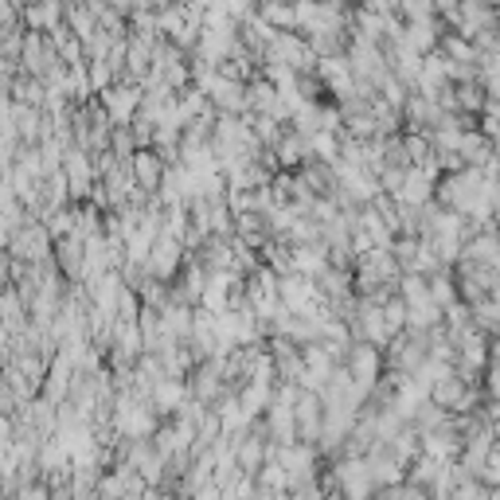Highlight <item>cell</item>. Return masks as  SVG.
Listing matches in <instances>:
<instances>
[{
	"label": "cell",
	"instance_id": "cell-22",
	"mask_svg": "<svg viewBox=\"0 0 500 500\" xmlns=\"http://www.w3.org/2000/svg\"><path fill=\"white\" fill-rule=\"evenodd\" d=\"M399 141H403V156H406V165H423V161H430V137L426 134H415V129H406V134H399Z\"/></svg>",
	"mask_w": 500,
	"mask_h": 500
},
{
	"label": "cell",
	"instance_id": "cell-7",
	"mask_svg": "<svg viewBox=\"0 0 500 500\" xmlns=\"http://www.w3.org/2000/svg\"><path fill=\"white\" fill-rule=\"evenodd\" d=\"M200 90L207 95V102H212L215 114H246V86L243 83H231V78H223L215 71Z\"/></svg>",
	"mask_w": 500,
	"mask_h": 500
},
{
	"label": "cell",
	"instance_id": "cell-17",
	"mask_svg": "<svg viewBox=\"0 0 500 500\" xmlns=\"http://www.w3.org/2000/svg\"><path fill=\"white\" fill-rule=\"evenodd\" d=\"M457 156H462V165H473V168L496 165L493 161V141L481 137L477 129H465V134H462V141H457Z\"/></svg>",
	"mask_w": 500,
	"mask_h": 500
},
{
	"label": "cell",
	"instance_id": "cell-9",
	"mask_svg": "<svg viewBox=\"0 0 500 500\" xmlns=\"http://www.w3.org/2000/svg\"><path fill=\"white\" fill-rule=\"evenodd\" d=\"M313 75L321 78V86H325V90H333L336 102H345V98L356 95V78H352V71H348V59H345V55L317 59V71H313Z\"/></svg>",
	"mask_w": 500,
	"mask_h": 500
},
{
	"label": "cell",
	"instance_id": "cell-12",
	"mask_svg": "<svg viewBox=\"0 0 500 500\" xmlns=\"http://www.w3.org/2000/svg\"><path fill=\"white\" fill-rule=\"evenodd\" d=\"M395 204H411V207H423V204H430L434 200V180L423 173V168H406L403 173V184L395 188V195H391Z\"/></svg>",
	"mask_w": 500,
	"mask_h": 500
},
{
	"label": "cell",
	"instance_id": "cell-2",
	"mask_svg": "<svg viewBox=\"0 0 500 500\" xmlns=\"http://www.w3.org/2000/svg\"><path fill=\"white\" fill-rule=\"evenodd\" d=\"M262 63H278V67H289L294 75L317 71V55L309 51L305 35H297V32H274L266 51H262Z\"/></svg>",
	"mask_w": 500,
	"mask_h": 500
},
{
	"label": "cell",
	"instance_id": "cell-24",
	"mask_svg": "<svg viewBox=\"0 0 500 500\" xmlns=\"http://www.w3.org/2000/svg\"><path fill=\"white\" fill-rule=\"evenodd\" d=\"M86 83H90V95H98V90H106L110 83H117V75L110 71L106 59H86Z\"/></svg>",
	"mask_w": 500,
	"mask_h": 500
},
{
	"label": "cell",
	"instance_id": "cell-3",
	"mask_svg": "<svg viewBox=\"0 0 500 500\" xmlns=\"http://www.w3.org/2000/svg\"><path fill=\"white\" fill-rule=\"evenodd\" d=\"M98 106L110 117V125H129L141 106V86L129 83V78H117L106 90H98Z\"/></svg>",
	"mask_w": 500,
	"mask_h": 500
},
{
	"label": "cell",
	"instance_id": "cell-15",
	"mask_svg": "<svg viewBox=\"0 0 500 500\" xmlns=\"http://www.w3.org/2000/svg\"><path fill=\"white\" fill-rule=\"evenodd\" d=\"M20 12H24L28 32H51L55 24H63V0H32Z\"/></svg>",
	"mask_w": 500,
	"mask_h": 500
},
{
	"label": "cell",
	"instance_id": "cell-5",
	"mask_svg": "<svg viewBox=\"0 0 500 500\" xmlns=\"http://www.w3.org/2000/svg\"><path fill=\"white\" fill-rule=\"evenodd\" d=\"M184 246L176 243V239H168V235H156V243L149 246V255H145V274L149 278H156V282H173L176 274H180V266H184Z\"/></svg>",
	"mask_w": 500,
	"mask_h": 500
},
{
	"label": "cell",
	"instance_id": "cell-11",
	"mask_svg": "<svg viewBox=\"0 0 500 500\" xmlns=\"http://www.w3.org/2000/svg\"><path fill=\"white\" fill-rule=\"evenodd\" d=\"M129 176H134V188L141 192H156V184H161V173H165V161L156 156L153 149H134L129 156Z\"/></svg>",
	"mask_w": 500,
	"mask_h": 500
},
{
	"label": "cell",
	"instance_id": "cell-6",
	"mask_svg": "<svg viewBox=\"0 0 500 500\" xmlns=\"http://www.w3.org/2000/svg\"><path fill=\"white\" fill-rule=\"evenodd\" d=\"M51 63H59V55H55V47L47 44V35H44V32H24V35H20V55H16L20 75L44 78Z\"/></svg>",
	"mask_w": 500,
	"mask_h": 500
},
{
	"label": "cell",
	"instance_id": "cell-14",
	"mask_svg": "<svg viewBox=\"0 0 500 500\" xmlns=\"http://www.w3.org/2000/svg\"><path fill=\"white\" fill-rule=\"evenodd\" d=\"M83 255L86 250L75 235H63V239H55V246H51V258H55V266L67 282H83Z\"/></svg>",
	"mask_w": 500,
	"mask_h": 500
},
{
	"label": "cell",
	"instance_id": "cell-10",
	"mask_svg": "<svg viewBox=\"0 0 500 500\" xmlns=\"http://www.w3.org/2000/svg\"><path fill=\"white\" fill-rule=\"evenodd\" d=\"M328 266V250L325 243H301V246H289V274H301V278H313L317 282Z\"/></svg>",
	"mask_w": 500,
	"mask_h": 500
},
{
	"label": "cell",
	"instance_id": "cell-21",
	"mask_svg": "<svg viewBox=\"0 0 500 500\" xmlns=\"http://www.w3.org/2000/svg\"><path fill=\"white\" fill-rule=\"evenodd\" d=\"M469 317H473V328H477V333L493 336V333H496V294L473 301V305H469Z\"/></svg>",
	"mask_w": 500,
	"mask_h": 500
},
{
	"label": "cell",
	"instance_id": "cell-23",
	"mask_svg": "<svg viewBox=\"0 0 500 500\" xmlns=\"http://www.w3.org/2000/svg\"><path fill=\"white\" fill-rule=\"evenodd\" d=\"M44 231L51 235V243L63 239V235H71L75 231V204H63V207H55V212H47L44 215Z\"/></svg>",
	"mask_w": 500,
	"mask_h": 500
},
{
	"label": "cell",
	"instance_id": "cell-26",
	"mask_svg": "<svg viewBox=\"0 0 500 500\" xmlns=\"http://www.w3.org/2000/svg\"><path fill=\"white\" fill-rule=\"evenodd\" d=\"M289 5H294V0H289Z\"/></svg>",
	"mask_w": 500,
	"mask_h": 500
},
{
	"label": "cell",
	"instance_id": "cell-19",
	"mask_svg": "<svg viewBox=\"0 0 500 500\" xmlns=\"http://www.w3.org/2000/svg\"><path fill=\"white\" fill-rule=\"evenodd\" d=\"M270 391H274V384H262V379H246V384L235 391V395H239V406H243L250 418H262V411H266V403H270Z\"/></svg>",
	"mask_w": 500,
	"mask_h": 500
},
{
	"label": "cell",
	"instance_id": "cell-25",
	"mask_svg": "<svg viewBox=\"0 0 500 500\" xmlns=\"http://www.w3.org/2000/svg\"><path fill=\"white\" fill-rule=\"evenodd\" d=\"M134 149H137V141H134V134H129V125H114L110 129V153L117 156V161H129Z\"/></svg>",
	"mask_w": 500,
	"mask_h": 500
},
{
	"label": "cell",
	"instance_id": "cell-16",
	"mask_svg": "<svg viewBox=\"0 0 500 500\" xmlns=\"http://www.w3.org/2000/svg\"><path fill=\"white\" fill-rule=\"evenodd\" d=\"M438 35H442V28L434 20H411V24H403V32H399L403 44L411 51H418V55H426V51L438 47Z\"/></svg>",
	"mask_w": 500,
	"mask_h": 500
},
{
	"label": "cell",
	"instance_id": "cell-20",
	"mask_svg": "<svg viewBox=\"0 0 500 500\" xmlns=\"http://www.w3.org/2000/svg\"><path fill=\"white\" fill-rule=\"evenodd\" d=\"M71 235L78 243H90L102 235V212L95 204H75V231Z\"/></svg>",
	"mask_w": 500,
	"mask_h": 500
},
{
	"label": "cell",
	"instance_id": "cell-4",
	"mask_svg": "<svg viewBox=\"0 0 500 500\" xmlns=\"http://www.w3.org/2000/svg\"><path fill=\"white\" fill-rule=\"evenodd\" d=\"M51 246L55 243H51V235L44 231V223H20L5 243V250L16 262H44V258H51Z\"/></svg>",
	"mask_w": 500,
	"mask_h": 500
},
{
	"label": "cell",
	"instance_id": "cell-18",
	"mask_svg": "<svg viewBox=\"0 0 500 500\" xmlns=\"http://www.w3.org/2000/svg\"><path fill=\"white\" fill-rule=\"evenodd\" d=\"M255 16L262 24H270L274 32H294V5L289 0H258Z\"/></svg>",
	"mask_w": 500,
	"mask_h": 500
},
{
	"label": "cell",
	"instance_id": "cell-8",
	"mask_svg": "<svg viewBox=\"0 0 500 500\" xmlns=\"http://www.w3.org/2000/svg\"><path fill=\"white\" fill-rule=\"evenodd\" d=\"M294 426H297V442L317 445V438H321V395H317V391H301V387H297Z\"/></svg>",
	"mask_w": 500,
	"mask_h": 500
},
{
	"label": "cell",
	"instance_id": "cell-1",
	"mask_svg": "<svg viewBox=\"0 0 500 500\" xmlns=\"http://www.w3.org/2000/svg\"><path fill=\"white\" fill-rule=\"evenodd\" d=\"M340 364H345V372L352 375V387H356L364 399L375 391V384H379V379H384V372H387V367H384V348L364 345V340H352Z\"/></svg>",
	"mask_w": 500,
	"mask_h": 500
},
{
	"label": "cell",
	"instance_id": "cell-13",
	"mask_svg": "<svg viewBox=\"0 0 500 500\" xmlns=\"http://www.w3.org/2000/svg\"><path fill=\"white\" fill-rule=\"evenodd\" d=\"M184 399H188V384L184 379H161V384L149 387V406L156 418H173V411Z\"/></svg>",
	"mask_w": 500,
	"mask_h": 500
}]
</instances>
